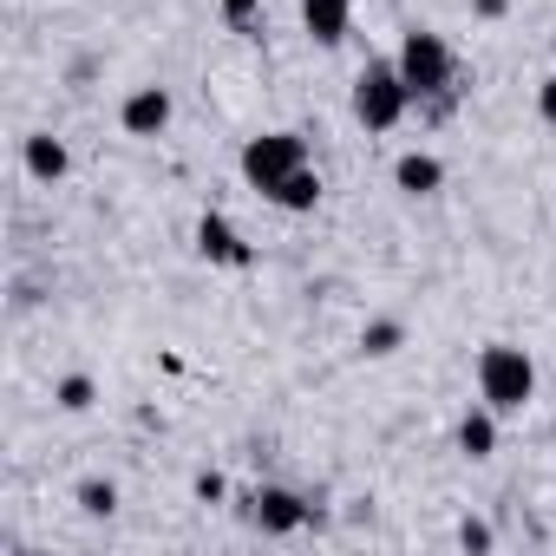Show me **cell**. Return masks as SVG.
<instances>
[{
  "mask_svg": "<svg viewBox=\"0 0 556 556\" xmlns=\"http://www.w3.org/2000/svg\"><path fill=\"white\" fill-rule=\"evenodd\" d=\"M73 497H79L86 517H112V510H118V484H112V478H79Z\"/></svg>",
  "mask_w": 556,
  "mask_h": 556,
  "instance_id": "obj_15",
  "label": "cell"
},
{
  "mask_svg": "<svg viewBox=\"0 0 556 556\" xmlns=\"http://www.w3.org/2000/svg\"><path fill=\"white\" fill-rule=\"evenodd\" d=\"M393 190L400 197H439L445 190V164L432 151H400L393 157Z\"/></svg>",
  "mask_w": 556,
  "mask_h": 556,
  "instance_id": "obj_9",
  "label": "cell"
},
{
  "mask_svg": "<svg viewBox=\"0 0 556 556\" xmlns=\"http://www.w3.org/2000/svg\"><path fill=\"white\" fill-rule=\"evenodd\" d=\"M321 197H328L321 170H315V164H302L295 177H282V190H275L268 203H275V210H289V216H315V210H321Z\"/></svg>",
  "mask_w": 556,
  "mask_h": 556,
  "instance_id": "obj_11",
  "label": "cell"
},
{
  "mask_svg": "<svg viewBox=\"0 0 556 556\" xmlns=\"http://www.w3.org/2000/svg\"><path fill=\"white\" fill-rule=\"evenodd\" d=\"M302 164H308V138H302V131H255V138L242 144V157H236L242 184H249L262 203L282 190V177H295Z\"/></svg>",
  "mask_w": 556,
  "mask_h": 556,
  "instance_id": "obj_3",
  "label": "cell"
},
{
  "mask_svg": "<svg viewBox=\"0 0 556 556\" xmlns=\"http://www.w3.org/2000/svg\"><path fill=\"white\" fill-rule=\"evenodd\" d=\"M242 517H249L262 536H295V530H308V497L289 491V484H255V491L242 497Z\"/></svg>",
  "mask_w": 556,
  "mask_h": 556,
  "instance_id": "obj_5",
  "label": "cell"
},
{
  "mask_svg": "<svg viewBox=\"0 0 556 556\" xmlns=\"http://www.w3.org/2000/svg\"><path fill=\"white\" fill-rule=\"evenodd\" d=\"M302 27L315 47H341L354 34V0H302Z\"/></svg>",
  "mask_w": 556,
  "mask_h": 556,
  "instance_id": "obj_8",
  "label": "cell"
},
{
  "mask_svg": "<svg viewBox=\"0 0 556 556\" xmlns=\"http://www.w3.org/2000/svg\"><path fill=\"white\" fill-rule=\"evenodd\" d=\"M549 60H556V34H549Z\"/></svg>",
  "mask_w": 556,
  "mask_h": 556,
  "instance_id": "obj_22",
  "label": "cell"
},
{
  "mask_svg": "<svg viewBox=\"0 0 556 556\" xmlns=\"http://www.w3.org/2000/svg\"><path fill=\"white\" fill-rule=\"evenodd\" d=\"M458 452H465V458H471V465H478V458H491V452H497V413H491V406H484V400H478V406H471V413H465V419H458Z\"/></svg>",
  "mask_w": 556,
  "mask_h": 556,
  "instance_id": "obj_12",
  "label": "cell"
},
{
  "mask_svg": "<svg viewBox=\"0 0 556 556\" xmlns=\"http://www.w3.org/2000/svg\"><path fill=\"white\" fill-rule=\"evenodd\" d=\"M471 14H478V21H504V14H510V0H471Z\"/></svg>",
  "mask_w": 556,
  "mask_h": 556,
  "instance_id": "obj_20",
  "label": "cell"
},
{
  "mask_svg": "<svg viewBox=\"0 0 556 556\" xmlns=\"http://www.w3.org/2000/svg\"><path fill=\"white\" fill-rule=\"evenodd\" d=\"M190 497H197V504H229V478H223L216 465H203V471L190 478Z\"/></svg>",
  "mask_w": 556,
  "mask_h": 556,
  "instance_id": "obj_16",
  "label": "cell"
},
{
  "mask_svg": "<svg viewBox=\"0 0 556 556\" xmlns=\"http://www.w3.org/2000/svg\"><path fill=\"white\" fill-rule=\"evenodd\" d=\"M452 536H458V549H471V556H484V549L497 543V530H491L484 517H458V530H452Z\"/></svg>",
  "mask_w": 556,
  "mask_h": 556,
  "instance_id": "obj_17",
  "label": "cell"
},
{
  "mask_svg": "<svg viewBox=\"0 0 556 556\" xmlns=\"http://www.w3.org/2000/svg\"><path fill=\"white\" fill-rule=\"evenodd\" d=\"M170 112H177L170 86H131L118 99V131L125 138H164L170 131Z\"/></svg>",
  "mask_w": 556,
  "mask_h": 556,
  "instance_id": "obj_6",
  "label": "cell"
},
{
  "mask_svg": "<svg viewBox=\"0 0 556 556\" xmlns=\"http://www.w3.org/2000/svg\"><path fill=\"white\" fill-rule=\"evenodd\" d=\"M478 400H484L497 419L523 413V406L536 400V361H530L523 348H510V341L478 348Z\"/></svg>",
  "mask_w": 556,
  "mask_h": 556,
  "instance_id": "obj_2",
  "label": "cell"
},
{
  "mask_svg": "<svg viewBox=\"0 0 556 556\" xmlns=\"http://www.w3.org/2000/svg\"><path fill=\"white\" fill-rule=\"evenodd\" d=\"M216 8H223V21H229V27H255L262 0H216Z\"/></svg>",
  "mask_w": 556,
  "mask_h": 556,
  "instance_id": "obj_18",
  "label": "cell"
},
{
  "mask_svg": "<svg viewBox=\"0 0 556 556\" xmlns=\"http://www.w3.org/2000/svg\"><path fill=\"white\" fill-rule=\"evenodd\" d=\"M536 118L556 131V73H549V79H536Z\"/></svg>",
  "mask_w": 556,
  "mask_h": 556,
  "instance_id": "obj_19",
  "label": "cell"
},
{
  "mask_svg": "<svg viewBox=\"0 0 556 556\" xmlns=\"http://www.w3.org/2000/svg\"><path fill=\"white\" fill-rule=\"evenodd\" d=\"M21 164H27V177H34V184H60V177L73 170V151H66L53 131H34V138L21 144Z\"/></svg>",
  "mask_w": 556,
  "mask_h": 556,
  "instance_id": "obj_10",
  "label": "cell"
},
{
  "mask_svg": "<svg viewBox=\"0 0 556 556\" xmlns=\"http://www.w3.org/2000/svg\"><path fill=\"white\" fill-rule=\"evenodd\" d=\"M393 60H400V79H406L413 105H426V118H452V105H458V60H452L445 34L406 27Z\"/></svg>",
  "mask_w": 556,
  "mask_h": 556,
  "instance_id": "obj_1",
  "label": "cell"
},
{
  "mask_svg": "<svg viewBox=\"0 0 556 556\" xmlns=\"http://www.w3.org/2000/svg\"><path fill=\"white\" fill-rule=\"evenodd\" d=\"M406 348V321H393V315H374L367 328H361V354L367 361H393Z\"/></svg>",
  "mask_w": 556,
  "mask_h": 556,
  "instance_id": "obj_13",
  "label": "cell"
},
{
  "mask_svg": "<svg viewBox=\"0 0 556 556\" xmlns=\"http://www.w3.org/2000/svg\"><path fill=\"white\" fill-rule=\"evenodd\" d=\"M92 73H99V60H92V53H86V60H73V73H66V79H73V86H86V79H92Z\"/></svg>",
  "mask_w": 556,
  "mask_h": 556,
  "instance_id": "obj_21",
  "label": "cell"
},
{
  "mask_svg": "<svg viewBox=\"0 0 556 556\" xmlns=\"http://www.w3.org/2000/svg\"><path fill=\"white\" fill-rule=\"evenodd\" d=\"M413 112V92L400 79V60H367L354 73V125L361 131H393Z\"/></svg>",
  "mask_w": 556,
  "mask_h": 556,
  "instance_id": "obj_4",
  "label": "cell"
},
{
  "mask_svg": "<svg viewBox=\"0 0 556 556\" xmlns=\"http://www.w3.org/2000/svg\"><path fill=\"white\" fill-rule=\"evenodd\" d=\"M197 255L210 268H255V249L242 242V229L223 216V210H203L197 216Z\"/></svg>",
  "mask_w": 556,
  "mask_h": 556,
  "instance_id": "obj_7",
  "label": "cell"
},
{
  "mask_svg": "<svg viewBox=\"0 0 556 556\" xmlns=\"http://www.w3.org/2000/svg\"><path fill=\"white\" fill-rule=\"evenodd\" d=\"M53 406L60 413H92L99 406V380L92 374H60L53 380Z\"/></svg>",
  "mask_w": 556,
  "mask_h": 556,
  "instance_id": "obj_14",
  "label": "cell"
}]
</instances>
